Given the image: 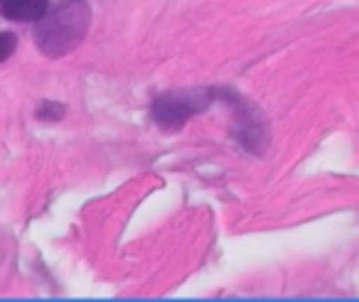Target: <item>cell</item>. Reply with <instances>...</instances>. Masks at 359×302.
I'll use <instances>...</instances> for the list:
<instances>
[{"mask_svg": "<svg viewBox=\"0 0 359 302\" xmlns=\"http://www.w3.org/2000/svg\"><path fill=\"white\" fill-rule=\"evenodd\" d=\"M47 8H50V0H3V15L18 22L40 20Z\"/></svg>", "mask_w": 359, "mask_h": 302, "instance_id": "3", "label": "cell"}, {"mask_svg": "<svg viewBox=\"0 0 359 302\" xmlns=\"http://www.w3.org/2000/svg\"><path fill=\"white\" fill-rule=\"evenodd\" d=\"M207 106V99H202L200 94H168L160 96L153 106V118L158 125L168 130H177L180 125H185L197 111Z\"/></svg>", "mask_w": 359, "mask_h": 302, "instance_id": "2", "label": "cell"}, {"mask_svg": "<svg viewBox=\"0 0 359 302\" xmlns=\"http://www.w3.org/2000/svg\"><path fill=\"white\" fill-rule=\"evenodd\" d=\"M89 30V6L84 0H62L52 13L40 18L35 42L45 55H69Z\"/></svg>", "mask_w": 359, "mask_h": 302, "instance_id": "1", "label": "cell"}, {"mask_svg": "<svg viewBox=\"0 0 359 302\" xmlns=\"http://www.w3.org/2000/svg\"><path fill=\"white\" fill-rule=\"evenodd\" d=\"M18 47V40L13 32H0V62H6L8 57L15 52Z\"/></svg>", "mask_w": 359, "mask_h": 302, "instance_id": "4", "label": "cell"}]
</instances>
